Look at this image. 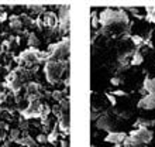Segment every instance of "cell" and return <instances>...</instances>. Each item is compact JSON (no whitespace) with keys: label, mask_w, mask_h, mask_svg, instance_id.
<instances>
[{"label":"cell","mask_w":155,"mask_h":147,"mask_svg":"<svg viewBox=\"0 0 155 147\" xmlns=\"http://www.w3.org/2000/svg\"><path fill=\"white\" fill-rule=\"evenodd\" d=\"M65 68V62H59V61H51L47 64V68H45V72H47V78H48L51 82H54L55 79L59 78V75L62 74Z\"/></svg>","instance_id":"6da1fadb"},{"label":"cell","mask_w":155,"mask_h":147,"mask_svg":"<svg viewBox=\"0 0 155 147\" xmlns=\"http://www.w3.org/2000/svg\"><path fill=\"white\" fill-rule=\"evenodd\" d=\"M131 140H133V144L134 146H138V144H143V143H148L152 137V133L144 127H140L138 130L133 132V135L130 136Z\"/></svg>","instance_id":"7a4b0ae2"},{"label":"cell","mask_w":155,"mask_h":147,"mask_svg":"<svg viewBox=\"0 0 155 147\" xmlns=\"http://www.w3.org/2000/svg\"><path fill=\"white\" fill-rule=\"evenodd\" d=\"M124 139H126V135H124V133H110V135L106 137V142L114 143V144H120L124 142Z\"/></svg>","instance_id":"3957f363"},{"label":"cell","mask_w":155,"mask_h":147,"mask_svg":"<svg viewBox=\"0 0 155 147\" xmlns=\"http://www.w3.org/2000/svg\"><path fill=\"white\" fill-rule=\"evenodd\" d=\"M111 120L109 116H102V118L97 120V127L99 129H103V130H110L111 129Z\"/></svg>","instance_id":"277c9868"},{"label":"cell","mask_w":155,"mask_h":147,"mask_svg":"<svg viewBox=\"0 0 155 147\" xmlns=\"http://www.w3.org/2000/svg\"><path fill=\"white\" fill-rule=\"evenodd\" d=\"M143 62V55L141 54H135V55H133V61H131V64H134V65H138V64H141Z\"/></svg>","instance_id":"5b68a950"},{"label":"cell","mask_w":155,"mask_h":147,"mask_svg":"<svg viewBox=\"0 0 155 147\" xmlns=\"http://www.w3.org/2000/svg\"><path fill=\"white\" fill-rule=\"evenodd\" d=\"M18 136H20V130L18 129H13L12 132H10V137H12V140H18Z\"/></svg>","instance_id":"8992f818"},{"label":"cell","mask_w":155,"mask_h":147,"mask_svg":"<svg viewBox=\"0 0 155 147\" xmlns=\"http://www.w3.org/2000/svg\"><path fill=\"white\" fill-rule=\"evenodd\" d=\"M28 92L30 94H38V85L37 84H30L28 85Z\"/></svg>","instance_id":"52a82bcc"},{"label":"cell","mask_w":155,"mask_h":147,"mask_svg":"<svg viewBox=\"0 0 155 147\" xmlns=\"http://www.w3.org/2000/svg\"><path fill=\"white\" fill-rule=\"evenodd\" d=\"M30 44L33 45V47H37V45H38L37 37H35V36H31V37H30Z\"/></svg>","instance_id":"ba28073f"},{"label":"cell","mask_w":155,"mask_h":147,"mask_svg":"<svg viewBox=\"0 0 155 147\" xmlns=\"http://www.w3.org/2000/svg\"><path fill=\"white\" fill-rule=\"evenodd\" d=\"M57 139H58V135L57 133H51V135L48 136V142H51V143H54V142H57Z\"/></svg>","instance_id":"9c48e42d"},{"label":"cell","mask_w":155,"mask_h":147,"mask_svg":"<svg viewBox=\"0 0 155 147\" xmlns=\"http://www.w3.org/2000/svg\"><path fill=\"white\" fill-rule=\"evenodd\" d=\"M31 10L35 13H42V10H44V7H41V6H31Z\"/></svg>","instance_id":"30bf717a"},{"label":"cell","mask_w":155,"mask_h":147,"mask_svg":"<svg viewBox=\"0 0 155 147\" xmlns=\"http://www.w3.org/2000/svg\"><path fill=\"white\" fill-rule=\"evenodd\" d=\"M152 13H148V20L155 21V9H151Z\"/></svg>","instance_id":"8fae6325"},{"label":"cell","mask_w":155,"mask_h":147,"mask_svg":"<svg viewBox=\"0 0 155 147\" xmlns=\"http://www.w3.org/2000/svg\"><path fill=\"white\" fill-rule=\"evenodd\" d=\"M37 142H38V143H45V142H47V137H45V136H42V135H40L37 137Z\"/></svg>","instance_id":"7c38bea8"},{"label":"cell","mask_w":155,"mask_h":147,"mask_svg":"<svg viewBox=\"0 0 155 147\" xmlns=\"http://www.w3.org/2000/svg\"><path fill=\"white\" fill-rule=\"evenodd\" d=\"M6 17H7V14H6V13H0V21H3V20H6Z\"/></svg>","instance_id":"4fadbf2b"},{"label":"cell","mask_w":155,"mask_h":147,"mask_svg":"<svg viewBox=\"0 0 155 147\" xmlns=\"http://www.w3.org/2000/svg\"><path fill=\"white\" fill-rule=\"evenodd\" d=\"M61 96H62L61 92H55V94H54V98L55 99H61Z\"/></svg>","instance_id":"5bb4252c"},{"label":"cell","mask_w":155,"mask_h":147,"mask_svg":"<svg viewBox=\"0 0 155 147\" xmlns=\"http://www.w3.org/2000/svg\"><path fill=\"white\" fill-rule=\"evenodd\" d=\"M111 84H113V85H118V84H120V81H118L117 78H114V79H111Z\"/></svg>","instance_id":"9a60e30c"}]
</instances>
